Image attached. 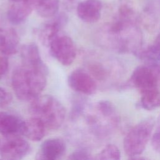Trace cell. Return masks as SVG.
<instances>
[{
	"mask_svg": "<svg viewBox=\"0 0 160 160\" xmlns=\"http://www.w3.org/2000/svg\"><path fill=\"white\" fill-rule=\"evenodd\" d=\"M106 33L104 46L118 52L137 51L142 43L141 32L132 18L119 16L108 27Z\"/></svg>",
	"mask_w": 160,
	"mask_h": 160,
	"instance_id": "1",
	"label": "cell"
},
{
	"mask_svg": "<svg viewBox=\"0 0 160 160\" xmlns=\"http://www.w3.org/2000/svg\"><path fill=\"white\" fill-rule=\"evenodd\" d=\"M48 72L22 64L14 69L11 84L14 94L20 100L32 101L46 86Z\"/></svg>",
	"mask_w": 160,
	"mask_h": 160,
	"instance_id": "2",
	"label": "cell"
},
{
	"mask_svg": "<svg viewBox=\"0 0 160 160\" xmlns=\"http://www.w3.org/2000/svg\"><path fill=\"white\" fill-rule=\"evenodd\" d=\"M29 111L32 116L41 120L49 130L58 129L66 118L64 106L51 95L39 96L32 100Z\"/></svg>",
	"mask_w": 160,
	"mask_h": 160,
	"instance_id": "3",
	"label": "cell"
},
{
	"mask_svg": "<svg viewBox=\"0 0 160 160\" xmlns=\"http://www.w3.org/2000/svg\"><path fill=\"white\" fill-rule=\"evenodd\" d=\"M155 124L152 118H146L134 126L126 135L123 146L126 153L131 157L142 153L148 144Z\"/></svg>",
	"mask_w": 160,
	"mask_h": 160,
	"instance_id": "4",
	"label": "cell"
},
{
	"mask_svg": "<svg viewBox=\"0 0 160 160\" xmlns=\"http://www.w3.org/2000/svg\"><path fill=\"white\" fill-rule=\"evenodd\" d=\"M130 82L141 93L160 86V64L150 62L138 66L133 71Z\"/></svg>",
	"mask_w": 160,
	"mask_h": 160,
	"instance_id": "5",
	"label": "cell"
},
{
	"mask_svg": "<svg viewBox=\"0 0 160 160\" xmlns=\"http://www.w3.org/2000/svg\"><path fill=\"white\" fill-rule=\"evenodd\" d=\"M29 142L19 135L0 136V156L4 159L18 160L24 158L30 151Z\"/></svg>",
	"mask_w": 160,
	"mask_h": 160,
	"instance_id": "6",
	"label": "cell"
},
{
	"mask_svg": "<svg viewBox=\"0 0 160 160\" xmlns=\"http://www.w3.org/2000/svg\"><path fill=\"white\" fill-rule=\"evenodd\" d=\"M48 47L51 56L64 66H69L76 58V46L72 39L65 34L59 33Z\"/></svg>",
	"mask_w": 160,
	"mask_h": 160,
	"instance_id": "7",
	"label": "cell"
},
{
	"mask_svg": "<svg viewBox=\"0 0 160 160\" xmlns=\"http://www.w3.org/2000/svg\"><path fill=\"white\" fill-rule=\"evenodd\" d=\"M68 83L72 90L86 95L94 94L98 88L94 77L82 69H77L72 71L68 76Z\"/></svg>",
	"mask_w": 160,
	"mask_h": 160,
	"instance_id": "8",
	"label": "cell"
},
{
	"mask_svg": "<svg viewBox=\"0 0 160 160\" xmlns=\"http://www.w3.org/2000/svg\"><path fill=\"white\" fill-rule=\"evenodd\" d=\"M54 18L49 22L43 24L38 31V36L41 42L48 46L51 41L59 33L60 30L67 22L68 18L64 13H61L54 16Z\"/></svg>",
	"mask_w": 160,
	"mask_h": 160,
	"instance_id": "9",
	"label": "cell"
},
{
	"mask_svg": "<svg viewBox=\"0 0 160 160\" xmlns=\"http://www.w3.org/2000/svg\"><path fill=\"white\" fill-rule=\"evenodd\" d=\"M66 146L64 141L58 138L45 140L41 145L37 154L39 159L55 160L60 159L65 153Z\"/></svg>",
	"mask_w": 160,
	"mask_h": 160,
	"instance_id": "10",
	"label": "cell"
},
{
	"mask_svg": "<svg viewBox=\"0 0 160 160\" xmlns=\"http://www.w3.org/2000/svg\"><path fill=\"white\" fill-rule=\"evenodd\" d=\"M32 9L29 0H10L7 17L11 24L18 25L26 20Z\"/></svg>",
	"mask_w": 160,
	"mask_h": 160,
	"instance_id": "11",
	"label": "cell"
},
{
	"mask_svg": "<svg viewBox=\"0 0 160 160\" xmlns=\"http://www.w3.org/2000/svg\"><path fill=\"white\" fill-rule=\"evenodd\" d=\"M102 5L100 0H84L77 6V14L84 22L94 23L101 18Z\"/></svg>",
	"mask_w": 160,
	"mask_h": 160,
	"instance_id": "12",
	"label": "cell"
},
{
	"mask_svg": "<svg viewBox=\"0 0 160 160\" xmlns=\"http://www.w3.org/2000/svg\"><path fill=\"white\" fill-rule=\"evenodd\" d=\"M22 64L48 72V68L43 62L39 48L34 42H29L20 48Z\"/></svg>",
	"mask_w": 160,
	"mask_h": 160,
	"instance_id": "13",
	"label": "cell"
},
{
	"mask_svg": "<svg viewBox=\"0 0 160 160\" xmlns=\"http://www.w3.org/2000/svg\"><path fill=\"white\" fill-rule=\"evenodd\" d=\"M24 121L8 112L0 111V135L22 134Z\"/></svg>",
	"mask_w": 160,
	"mask_h": 160,
	"instance_id": "14",
	"label": "cell"
},
{
	"mask_svg": "<svg viewBox=\"0 0 160 160\" xmlns=\"http://www.w3.org/2000/svg\"><path fill=\"white\" fill-rule=\"evenodd\" d=\"M19 39L16 31L12 28L0 29V52L11 56L16 54L19 49Z\"/></svg>",
	"mask_w": 160,
	"mask_h": 160,
	"instance_id": "15",
	"label": "cell"
},
{
	"mask_svg": "<svg viewBox=\"0 0 160 160\" xmlns=\"http://www.w3.org/2000/svg\"><path fill=\"white\" fill-rule=\"evenodd\" d=\"M46 129L41 120L32 116L24 121L22 134L31 141H38L43 138Z\"/></svg>",
	"mask_w": 160,
	"mask_h": 160,
	"instance_id": "16",
	"label": "cell"
},
{
	"mask_svg": "<svg viewBox=\"0 0 160 160\" xmlns=\"http://www.w3.org/2000/svg\"><path fill=\"white\" fill-rule=\"evenodd\" d=\"M32 9L42 18L54 17L58 12L59 0H29Z\"/></svg>",
	"mask_w": 160,
	"mask_h": 160,
	"instance_id": "17",
	"label": "cell"
},
{
	"mask_svg": "<svg viewBox=\"0 0 160 160\" xmlns=\"http://www.w3.org/2000/svg\"><path fill=\"white\" fill-rule=\"evenodd\" d=\"M141 105L147 110H152L160 106V90L159 88L141 92Z\"/></svg>",
	"mask_w": 160,
	"mask_h": 160,
	"instance_id": "18",
	"label": "cell"
},
{
	"mask_svg": "<svg viewBox=\"0 0 160 160\" xmlns=\"http://www.w3.org/2000/svg\"><path fill=\"white\" fill-rule=\"evenodd\" d=\"M140 56L150 62H160V34L151 45L141 52Z\"/></svg>",
	"mask_w": 160,
	"mask_h": 160,
	"instance_id": "19",
	"label": "cell"
},
{
	"mask_svg": "<svg viewBox=\"0 0 160 160\" xmlns=\"http://www.w3.org/2000/svg\"><path fill=\"white\" fill-rule=\"evenodd\" d=\"M121 158V152L114 144H108L105 146L96 156L97 159L118 160Z\"/></svg>",
	"mask_w": 160,
	"mask_h": 160,
	"instance_id": "20",
	"label": "cell"
},
{
	"mask_svg": "<svg viewBox=\"0 0 160 160\" xmlns=\"http://www.w3.org/2000/svg\"><path fill=\"white\" fill-rule=\"evenodd\" d=\"M151 145L154 151L160 153V114L158 118L155 132L152 137Z\"/></svg>",
	"mask_w": 160,
	"mask_h": 160,
	"instance_id": "21",
	"label": "cell"
},
{
	"mask_svg": "<svg viewBox=\"0 0 160 160\" xmlns=\"http://www.w3.org/2000/svg\"><path fill=\"white\" fill-rule=\"evenodd\" d=\"M12 99L11 94L6 89L0 86V109L9 106Z\"/></svg>",
	"mask_w": 160,
	"mask_h": 160,
	"instance_id": "22",
	"label": "cell"
},
{
	"mask_svg": "<svg viewBox=\"0 0 160 160\" xmlns=\"http://www.w3.org/2000/svg\"><path fill=\"white\" fill-rule=\"evenodd\" d=\"M90 152L84 149H78L72 152L68 157L69 159L77 160V159H92Z\"/></svg>",
	"mask_w": 160,
	"mask_h": 160,
	"instance_id": "23",
	"label": "cell"
},
{
	"mask_svg": "<svg viewBox=\"0 0 160 160\" xmlns=\"http://www.w3.org/2000/svg\"><path fill=\"white\" fill-rule=\"evenodd\" d=\"M9 66V62L5 56L0 55V79L6 73Z\"/></svg>",
	"mask_w": 160,
	"mask_h": 160,
	"instance_id": "24",
	"label": "cell"
}]
</instances>
